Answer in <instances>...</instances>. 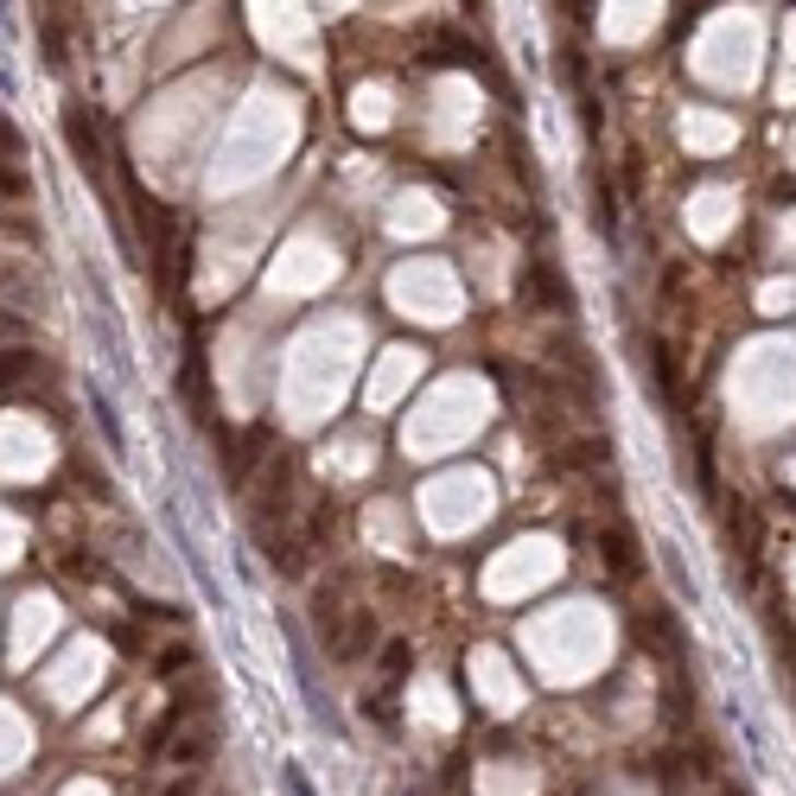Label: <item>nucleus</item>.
Instances as JSON below:
<instances>
[{"mask_svg": "<svg viewBox=\"0 0 796 796\" xmlns=\"http://www.w3.org/2000/svg\"><path fill=\"white\" fill-rule=\"evenodd\" d=\"M663 567H669V580H676V593H694V586H688V574H682V554H676V548H663Z\"/></svg>", "mask_w": 796, "mask_h": 796, "instance_id": "19", "label": "nucleus"}, {"mask_svg": "<svg viewBox=\"0 0 796 796\" xmlns=\"http://www.w3.org/2000/svg\"><path fill=\"white\" fill-rule=\"evenodd\" d=\"M26 331V319H13V313H0V338H20Z\"/></svg>", "mask_w": 796, "mask_h": 796, "instance_id": "23", "label": "nucleus"}, {"mask_svg": "<svg viewBox=\"0 0 796 796\" xmlns=\"http://www.w3.org/2000/svg\"><path fill=\"white\" fill-rule=\"evenodd\" d=\"M185 663H191V651H185V644H179V651H166V656H153V682H173Z\"/></svg>", "mask_w": 796, "mask_h": 796, "instance_id": "16", "label": "nucleus"}, {"mask_svg": "<svg viewBox=\"0 0 796 796\" xmlns=\"http://www.w3.org/2000/svg\"><path fill=\"white\" fill-rule=\"evenodd\" d=\"M0 198H26V173H13V166H0Z\"/></svg>", "mask_w": 796, "mask_h": 796, "instance_id": "20", "label": "nucleus"}, {"mask_svg": "<svg viewBox=\"0 0 796 796\" xmlns=\"http://www.w3.org/2000/svg\"><path fill=\"white\" fill-rule=\"evenodd\" d=\"M644 370H651V383H656V396H682V370H676V351L663 344V338H644Z\"/></svg>", "mask_w": 796, "mask_h": 796, "instance_id": "7", "label": "nucleus"}, {"mask_svg": "<svg viewBox=\"0 0 796 796\" xmlns=\"http://www.w3.org/2000/svg\"><path fill=\"white\" fill-rule=\"evenodd\" d=\"M13 153H26V141H20V128L0 115V160H13Z\"/></svg>", "mask_w": 796, "mask_h": 796, "instance_id": "18", "label": "nucleus"}, {"mask_svg": "<svg viewBox=\"0 0 796 796\" xmlns=\"http://www.w3.org/2000/svg\"><path fill=\"white\" fill-rule=\"evenodd\" d=\"M90 414H96V428H103V440H109L115 459H128V434H121V414H115V401L103 396V389H90Z\"/></svg>", "mask_w": 796, "mask_h": 796, "instance_id": "9", "label": "nucleus"}, {"mask_svg": "<svg viewBox=\"0 0 796 796\" xmlns=\"http://www.w3.org/2000/svg\"><path fill=\"white\" fill-rule=\"evenodd\" d=\"M0 33H7V0H0Z\"/></svg>", "mask_w": 796, "mask_h": 796, "instance_id": "24", "label": "nucleus"}, {"mask_svg": "<svg viewBox=\"0 0 796 796\" xmlns=\"http://www.w3.org/2000/svg\"><path fill=\"white\" fill-rule=\"evenodd\" d=\"M599 567L612 580H624V586L644 580V548H637V529H631L624 516H612V523L599 529Z\"/></svg>", "mask_w": 796, "mask_h": 796, "instance_id": "1", "label": "nucleus"}, {"mask_svg": "<svg viewBox=\"0 0 796 796\" xmlns=\"http://www.w3.org/2000/svg\"><path fill=\"white\" fill-rule=\"evenodd\" d=\"M606 459H612V440H606V434H593V440H574V446L561 453V466H567V471H599V466H606Z\"/></svg>", "mask_w": 796, "mask_h": 796, "instance_id": "10", "label": "nucleus"}, {"mask_svg": "<svg viewBox=\"0 0 796 796\" xmlns=\"http://www.w3.org/2000/svg\"><path fill=\"white\" fill-rule=\"evenodd\" d=\"M529 288H536V300H542L548 313H574V288H567V274L554 261H536L529 268Z\"/></svg>", "mask_w": 796, "mask_h": 796, "instance_id": "6", "label": "nucleus"}, {"mask_svg": "<svg viewBox=\"0 0 796 796\" xmlns=\"http://www.w3.org/2000/svg\"><path fill=\"white\" fill-rule=\"evenodd\" d=\"M721 523H726V536H733V548H739V561H746V574L764 561V536H759V510L746 504V497H726L721 510Z\"/></svg>", "mask_w": 796, "mask_h": 796, "instance_id": "2", "label": "nucleus"}, {"mask_svg": "<svg viewBox=\"0 0 796 796\" xmlns=\"http://www.w3.org/2000/svg\"><path fill=\"white\" fill-rule=\"evenodd\" d=\"M434 65H459V71H484V51L471 45L466 33H434V51H428Z\"/></svg>", "mask_w": 796, "mask_h": 796, "instance_id": "8", "label": "nucleus"}, {"mask_svg": "<svg viewBox=\"0 0 796 796\" xmlns=\"http://www.w3.org/2000/svg\"><path fill=\"white\" fill-rule=\"evenodd\" d=\"M554 7H567V20H574V26H586V20H593V0H554Z\"/></svg>", "mask_w": 796, "mask_h": 796, "instance_id": "21", "label": "nucleus"}, {"mask_svg": "<svg viewBox=\"0 0 796 796\" xmlns=\"http://www.w3.org/2000/svg\"><path fill=\"white\" fill-rule=\"evenodd\" d=\"M313 624H319V637L338 651V631H344V580L338 574L319 580V593H313Z\"/></svg>", "mask_w": 796, "mask_h": 796, "instance_id": "4", "label": "nucleus"}, {"mask_svg": "<svg viewBox=\"0 0 796 796\" xmlns=\"http://www.w3.org/2000/svg\"><path fill=\"white\" fill-rule=\"evenodd\" d=\"M281 791H288V796H319L313 784H306V771H300V764H281Z\"/></svg>", "mask_w": 796, "mask_h": 796, "instance_id": "17", "label": "nucleus"}, {"mask_svg": "<svg viewBox=\"0 0 796 796\" xmlns=\"http://www.w3.org/2000/svg\"><path fill=\"white\" fill-rule=\"evenodd\" d=\"M33 376H38V358H33V351H0V389L33 383Z\"/></svg>", "mask_w": 796, "mask_h": 796, "instance_id": "13", "label": "nucleus"}, {"mask_svg": "<svg viewBox=\"0 0 796 796\" xmlns=\"http://www.w3.org/2000/svg\"><path fill=\"white\" fill-rule=\"evenodd\" d=\"M408 669H414V651H408L401 637H389V644H383V676H389V682H401Z\"/></svg>", "mask_w": 796, "mask_h": 796, "instance_id": "15", "label": "nucleus"}, {"mask_svg": "<svg viewBox=\"0 0 796 796\" xmlns=\"http://www.w3.org/2000/svg\"><path fill=\"white\" fill-rule=\"evenodd\" d=\"M593 223L599 236H618V191L606 185V173H593Z\"/></svg>", "mask_w": 796, "mask_h": 796, "instance_id": "12", "label": "nucleus"}, {"mask_svg": "<svg viewBox=\"0 0 796 796\" xmlns=\"http://www.w3.org/2000/svg\"><path fill=\"white\" fill-rule=\"evenodd\" d=\"M185 721H191V701H173V707L153 721V733H147V759H160V752H166V739H173Z\"/></svg>", "mask_w": 796, "mask_h": 796, "instance_id": "11", "label": "nucleus"}, {"mask_svg": "<svg viewBox=\"0 0 796 796\" xmlns=\"http://www.w3.org/2000/svg\"><path fill=\"white\" fill-rule=\"evenodd\" d=\"M204 752H211V733H204V726H191V733H185V739L173 746V752H166V759H173V764H198Z\"/></svg>", "mask_w": 796, "mask_h": 796, "instance_id": "14", "label": "nucleus"}, {"mask_svg": "<svg viewBox=\"0 0 796 796\" xmlns=\"http://www.w3.org/2000/svg\"><path fill=\"white\" fill-rule=\"evenodd\" d=\"M160 796H198V777H173V784H166Z\"/></svg>", "mask_w": 796, "mask_h": 796, "instance_id": "22", "label": "nucleus"}, {"mask_svg": "<svg viewBox=\"0 0 796 796\" xmlns=\"http://www.w3.org/2000/svg\"><path fill=\"white\" fill-rule=\"evenodd\" d=\"M376 651V612H358V606H351V612H344V631H338V663H363V656Z\"/></svg>", "mask_w": 796, "mask_h": 796, "instance_id": "5", "label": "nucleus"}, {"mask_svg": "<svg viewBox=\"0 0 796 796\" xmlns=\"http://www.w3.org/2000/svg\"><path fill=\"white\" fill-rule=\"evenodd\" d=\"M65 141H71L77 166L103 185V141H96V128H90V115H83V109H65Z\"/></svg>", "mask_w": 796, "mask_h": 796, "instance_id": "3", "label": "nucleus"}]
</instances>
